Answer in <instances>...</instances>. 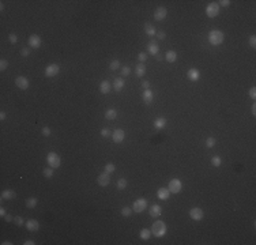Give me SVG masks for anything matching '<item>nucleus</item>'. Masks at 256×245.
<instances>
[{
	"mask_svg": "<svg viewBox=\"0 0 256 245\" xmlns=\"http://www.w3.org/2000/svg\"><path fill=\"white\" fill-rule=\"evenodd\" d=\"M36 206H37L36 198H29V199H26V207H27V208H34Z\"/></svg>",
	"mask_w": 256,
	"mask_h": 245,
	"instance_id": "nucleus-29",
	"label": "nucleus"
},
{
	"mask_svg": "<svg viewBox=\"0 0 256 245\" xmlns=\"http://www.w3.org/2000/svg\"><path fill=\"white\" fill-rule=\"evenodd\" d=\"M151 234L155 237H164L166 234V225L162 221H157L151 226Z\"/></svg>",
	"mask_w": 256,
	"mask_h": 245,
	"instance_id": "nucleus-2",
	"label": "nucleus"
},
{
	"mask_svg": "<svg viewBox=\"0 0 256 245\" xmlns=\"http://www.w3.org/2000/svg\"><path fill=\"white\" fill-rule=\"evenodd\" d=\"M153 98H154V94H153V91L150 89H146L145 91L142 93V100L145 101V103L146 105H150V103L153 102Z\"/></svg>",
	"mask_w": 256,
	"mask_h": 245,
	"instance_id": "nucleus-14",
	"label": "nucleus"
},
{
	"mask_svg": "<svg viewBox=\"0 0 256 245\" xmlns=\"http://www.w3.org/2000/svg\"><path fill=\"white\" fill-rule=\"evenodd\" d=\"M46 162H48V165L50 167L56 169V167H59L61 165V158L56 153H49L46 155Z\"/></svg>",
	"mask_w": 256,
	"mask_h": 245,
	"instance_id": "nucleus-3",
	"label": "nucleus"
},
{
	"mask_svg": "<svg viewBox=\"0 0 256 245\" xmlns=\"http://www.w3.org/2000/svg\"><path fill=\"white\" fill-rule=\"evenodd\" d=\"M26 227H27V230H30V231H37V230L40 229L38 221H36V219H29L27 222H26Z\"/></svg>",
	"mask_w": 256,
	"mask_h": 245,
	"instance_id": "nucleus-18",
	"label": "nucleus"
},
{
	"mask_svg": "<svg viewBox=\"0 0 256 245\" xmlns=\"http://www.w3.org/2000/svg\"><path fill=\"white\" fill-rule=\"evenodd\" d=\"M135 72H136V75H138L139 78L145 76V74H146V65H145L143 63H139L138 65L135 67Z\"/></svg>",
	"mask_w": 256,
	"mask_h": 245,
	"instance_id": "nucleus-22",
	"label": "nucleus"
},
{
	"mask_svg": "<svg viewBox=\"0 0 256 245\" xmlns=\"http://www.w3.org/2000/svg\"><path fill=\"white\" fill-rule=\"evenodd\" d=\"M120 213L123 217H129L132 214V208H129V207H123V208L120 210Z\"/></svg>",
	"mask_w": 256,
	"mask_h": 245,
	"instance_id": "nucleus-33",
	"label": "nucleus"
},
{
	"mask_svg": "<svg viewBox=\"0 0 256 245\" xmlns=\"http://www.w3.org/2000/svg\"><path fill=\"white\" fill-rule=\"evenodd\" d=\"M6 117H7V114H6V112H3V110H1V112H0V120H1V121L6 120Z\"/></svg>",
	"mask_w": 256,
	"mask_h": 245,
	"instance_id": "nucleus-50",
	"label": "nucleus"
},
{
	"mask_svg": "<svg viewBox=\"0 0 256 245\" xmlns=\"http://www.w3.org/2000/svg\"><path fill=\"white\" fill-rule=\"evenodd\" d=\"M187 76H188L189 80L196 82V80H199V78H200V72L198 71L196 68H191V70L187 72Z\"/></svg>",
	"mask_w": 256,
	"mask_h": 245,
	"instance_id": "nucleus-16",
	"label": "nucleus"
},
{
	"mask_svg": "<svg viewBox=\"0 0 256 245\" xmlns=\"http://www.w3.org/2000/svg\"><path fill=\"white\" fill-rule=\"evenodd\" d=\"M183 188V182L178 180V178H173L169 181V185H168V189L172 192V193H178Z\"/></svg>",
	"mask_w": 256,
	"mask_h": 245,
	"instance_id": "nucleus-6",
	"label": "nucleus"
},
{
	"mask_svg": "<svg viewBox=\"0 0 256 245\" xmlns=\"http://www.w3.org/2000/svg\"><path fill=\"white\" fill-rule=\"evenodd\" d=\"M142 87H143L145 90H146V89H150V82H149V80H143V82H142Z\"/></svg>",
	"mask_w": 256,
	"mask_h": 245,
	"instance_id": "nucleus-48",
	"label": "nucleus"
},
{
	"mask_svg": "<svg viewBox=\"0 0 256 245\" xmlns=\"http://www.w3.org/2000/svg\"><path fill=\"white\" fill-rule=\"evenodd\" d=\"M129 74H131V68L128 67V65L121 68V75H123V76H128Z\"/></svg>",
	"mask_w": 256,
	"mask_h": 245,
	"instance_id": "nucleus-37",
	"label": "nucleus"
},
{
	"mask_svg": "<svg viewBox=\"0 0 256 245\" xmlns=\"http://www.w3.org/2000/svg\"><path fill=\"white\" fill-rule=\"evenodd\" d=\"M147 50H149L150 55H153V56H157V55H158V52H160L158 44H157L155 41H150V42L147 44Z\"/></svg>",
	"mask_w": 256,
	"mask_h": 245,
	"instance_id": "nucleus-15",
	"label": "nucleus"
},
{
	"mask_svg": "<svg viewBox=\"0 0 256 245\" xmlns=\"http://www.w3.org/2000/svg\"><path fill=\"white\" fill-rule=\"evenodd\" d=\"M100 91L102 94H108L110 91V83L108 80H102L100 83Z\"/></svg>",
	"mask_w": 256,
	"mask_h": 245,
	"instance_id": "nucleus-23",
	"label": "nucleus"
},
{
	"mask_svg": "<svg viewBox=\"0 0 256 245\" xmlns=\"http://www.w3.org/2000/svg\"><path fill=\"white\" fill-rule=\"evenodd\" d=\"M138 60L140 61V63H143V61L147 60V53H145V52H139L138 55Z\"/></svg>",
	"mask_w": 256,
	"mask_h": 245,
	"instance_id": "nucleus-39",
	"label": "nucleus"
},
{
	"mask_svg": "<svg viewBox=\"0 0 256 245\" xmlns=\"http://www.w3.org/2000/svg\"><path fill=\"white\" fill-rule=\"evenodd\" d=\"M27 42H29V46H30V48H34V49H37V48H40V46H41L42 40H41V37H40V36H37V34H33V36L29 37Z\"/></svg>",
	"mask_w": 256,
	"mask_h": 245,
	"instance_id": "nucleus-8",
	"label": "nucleus"
},
{
	"mask_svg": "<svg viewBox=\"0 0 256 245\" xmlns=\"http://www.w3.org/2000/svg\"><path fill=\"white\" fill-rule=\"evenodd\" d=\"M218 3H219L221 6H224V7H228V6H230V0H221Z\"/></svg>",
	"mask_w": 256,
	"mask_h": 245,
	"instance_id": "nucleus-47",
	"label": "nucleus"
},
{
	"mask_svg": "<svg viewBox=\"0 0 256 245\" xmlns=\"http://www.w3.org/2000/svg\"><path fill=\"white\" fill-rule=\"evenodd\" d=\"M155 59H157V60H162V56H161V55H157Z\"/></svg>",
	"mask_w": 256,
	"mask_h": 245,
	"instance_id": "nucleus-56",
	"label": "nucleus"
},
{
	"mask_svg": "<svg viewBox=\"0 0 256 245\" xmlns=\"http://www.w3.org/2000/svg\"><path fill=\"white\" fill-rule=\"evenodd\" d=\"M29 53H30V49H29V48H23V49L21 50V55H22L23 57L29 56Z\"/></svg>",
	"mask_w": 256,
	"mask_h": 245,
	"instance_id": "nucleus-46",
	"label": "nucleus"
},
{
	"mask_svg": "<svg viewBox=\"0 0 256 245\" xmlns=\"http://www.w3.org/2000/svg\"><path fill=\"white\" fill-rule=\"evenodd\" d=\"M8 41H10L11 44H17L18 42V37L15 36L14 33H11V34H8Z\"/></svg>",
	"mask_w": 256,
	"mask_h": 245,
	"instance_id": "nucleus-40",
	"label": "nucleus"
},
{
	"mask_svg": "<svg viewBox=\"0 0 256 245\" xmlns=\"http://www.w3.org/2000/svg\"><path fill=\"white\" fill-rule=\"evenodd\" d=\"M251 112H252L253 116L256 114V103H253V105H252V108H251Z\"/></svg>",
	"mask_w": 256,
	"mask_h": 245,
	"instance_id": "nucleus-53",
	"label": "nucleus"
},
{
	"mask_svg": "<svg viewBox=\"0 0 256 245\" xmlns=\"http://www.w3.org/2000/svg\"><path fill=\"white\" fill-rule=\"evenodd\" d=\"M59 71H60V67H59V64H49V65H46L45 68V76H48V78H53V76H56L57 74H59Z\"/></svg>",
	"mask_w": 256,
	"mask_h": 245,
	"instance_id": "nucleus-7",
	"label": "nucleus"
},
{
	"mask_svg": "<svg viewBox=\"0 0 256 245\" xmlns=\"http://www.w3.org/2000/svg\"><path fill=\"white\" fill-rule=\"evenodd\" d=\"M15 85H17V87H19L21 90H26L30 86V82H29L27 78H25V76H18V78L15 79Z\"/></svg>",
	"mask_w": 256,
	"mask_h": 245,
	"instance_id": "nucleus-10",
	"label": "nucleus"
},
{
	"mask_svg": "<svg viewBox=\"0 0 256 245\" xmlns=\"http://www.w3.org/2000/svg\"><path fill=\"white\" fill-rule=\"evenodd\" d=\"M145 33H146L147 36H155V27H154L153 25H150V23H145Z\"/></svg>",
	"mask_w": 256,
	"mask_h": 245,
	"instance_id": "nucleus-27",
	"label": "nucleus"
},
{
	"mask_svg": "<svg viewBox=\"0 0 256 245\" xmlns=\"http://www.w3.org/2000/svg\"><path fill=\"white\" fill-rule=\"evenodd\" d=\"M248 44L251 48H256V37L255 36H251L248 40Z\"/></svg>",
	"mask_w": 256,
	"mask_h": 245,
	"instance_id": "nucleus-42",
	"label": "nucleus"
},
{
	"mask_svg": "<svg viewBox=\"0 0 256 245\" xmlns=\"http://www.w3.org/2000/svg\"><path fill=\"white\" fill-rule=\"evenodd\" d=\"M6 208H4V207H1V208H0V215H1V217H6Z\"/></svg>",
	"mask_w": 256,
	"mask_h": 245,
	"instance_id": "nucleus-52",
	"label": "nucleus"
},
{
	"mask_svg": "<svg viewBox=\"0 0 256 245\" xmlns=\"http://www.w3.org/2000/svg\"><path fill=\"white\" fill-rule=\"evenodd\" d=\"M41 134H42L44 136H50V135H52V129H50L49 127H42V129H41Z\"/></svg>",
	"mask_w": 256,
	"mask_h": 245,
	"instance_id": "nucleus-36",
	"label": "nucleus"
},
{
	"mask_svg": "<svg viewBox=\"0 0 256 245\" xmlns=\"http://www.w3.org/2000/svg\"><path fill=\"white\" fill-rule=\"evenodd\" d=\"M215 143H217V139L213 138V136H210V138L206 139V142H204V144H206L207 149H211V147H214L215 146Z\"/></svg>",
	"mask_w": 256,
	"mask_h": 245,
	"instance_id": "nucleus-30",
	"label": "nucleus"
},
{
	"mask_svg": "<svg viewBox=\"0 0 256 245\" xmlns=\"http://www.w3.org/2000/svg\"><path fill=\"white\" fill-rule=\"evenodd\" d=\"M114 169H116V167H114L113 163H106V165H105V172H106V173H109V174L113 173Z\"/></svg>",
	"mask_w": 256,
	"mask_h": 245,
	"instance_id": "nucleus-35",
	"label": "nucleus"
},
{
	"mask_svg": "<svg viewBox=\"0 0 256 245\" xmlns=\"http://www.w3.org/2000/svg\"><path fill=\"white\" fill-rule=\"evenodd\" d=\"M119 67H120V61H119V60H113L112 63L109 64V68H110V70H117Z\"/></svg>",
	"mask_w": 256,
	"mask_h": 245,
	"instance_id": "nucleus-38",
	"label": "nucleus"
},
{
	"mask_svg": "<svg viewBox=\"0 0 256 245\" xmlns=\"http://www.w3.org/2000/svg\"><path fill=\"white\" fill-rule=\"evenodd\" d=\"M165 125H166V119L164 117H158L154 120V127L157 128V129H161V128H164Z\"/></svg>",
	"mask_w": 256,
	"mask_h": 245,
	"instance_id": "nucleus-25",
	"label": "nucleus"
},
{
	"mask_svg": "<svg viewBox=\"0 0 256 245\" xmlns=\"http://www.w3.org/2000/svg\"><path fill=\"white\" fill-rule=\"evenodd\" d=\"M206 14L209 18H215L219 14V4L218 3H210L206 7Z\"/></svg>",
	"mask_w": 256,
	"mask_h": 245,
	"instance_id": "nucleus-5",
	"label": "nucleus"
},
{
	"mask_svg": "<svg viewBox=\"0 0 256 245\" xmlns=\"http://www.w3.org/2000/svg\"><path fill=\"white\" fill-rule=\"evenodd\" d=\"M166 15H168V10L165 7H158L154 11V19L155 21H162V19L166 18Z\"/></svg>",
	"mask_w": 256,
	"mask_h": 245,
	"instance_id": "nucleus-12",
	"label": "nucleus"
},
{
	"mask_svg": "<svg viewBox=\"0 0 256 245\" xmlns=\"http://www.w3.org/2000/svg\"><path fill=\"white\" fill-rule=\"evenodd\" d=\"M165 37H166V34L164 32H158V38L160 40H165Z\"/></svg>",
	"mask_w": 256,
	"mask_h": 245,
	"instance_id": "nucleus-49",
	"label": "nucleus"
},
{
	"mask_svg": "<svg viewBox=\"0 0 256 245\" xmlns=\"http://www.w3.org/2000/svg\"><path fill=\"white\" fill-rule=\"evenodd\" d=\"M110 135H112V132H110L108 128H102V129H101V136H102V138H108V136H110Z\"/></svg>",
	"mask_w": 256,
	"mask_h": 245,
	"instance_id": "nucleus-41",
	"label": "nucleus"
},
{
	"mask_svg": "<svg viewBox=\"0 0 256 245\" xmlns=\"http://www.w3.org/2000/svg\"><path fill=\"white\" fill-rule=\"evenodd\" d=\"M165 59H166V61H169V63H174V61L177 60V53H176L174 50H168L166 55H165Z\"/></svg>",
	"mask_w": 256,
	"mask_h": 245,
	"instance_id": "nucleus-24",
	"label": "nucleus"
},
{
	"mask_svg": "<svg viewBox=\"0 0 256 245\" xmlns=\"http://www.w3.org/2000/svg\"><path fill=\"white\" fill-rule=\"evenodd\" d=\"M124 79L121 78H114V82H113V87L116 91H121L123 90V87H124Z\"/></svg>",
	"mask_w": 256,
	"mask_h": 245,
	"instance_id": "nucleus-21",
	"label": "nucleus"
},
{
	"mask_svg": "<svg viewBox=\"0 0 256 245\" xmlns=\"http://www.w3.org/2000/svg\"><path fill=\"white\" fill-rule=\"evenodd\" d=\"M97 182H98V185H101V187H106V185H109V182H110L109 173H106V172L101 173L100 176L97 177Z\"/></svg>",
	"mask_w": 256,
	"mask_h": 245,
	"instance_id": "nucleus-11",
	"label": "nucleus"
},
{
	"mask_svg": "<svg viewBox=\"0 0 256 245\" xmlns=\"http://www.w3.org/2000/svg\"><path fill=\"white\" fill-rule=\"evenodd\" d=\"M150 234H151V231H150L149 229H142V230H140V233H139V236H140V238H142V240H149Z\"/></svg>",
	"mask_w": 256,
	"mask_h": 245,
	"instance_id": "nucleus-31",
	"label": "nucleus"
},
{
	"mask_svg": "<svg viewBox=\"0 0 256 245\" xmlns=\"http://www.w3.org/2000/svg\"><path fill=\"white\" fill-rule=\"evenodd\" d=\"M211 163H213V166H215V167H218V166H221V163H222V160H221L219 157H213L211 158Z\"/></svg>",
	"mask_w": 256,
	"mask_h": 245,
	"instance_id": "nucleus-34",
	"label": "nucleus"
},
{
	"mask_svg": "<svg viewBox=\"0 0 256 245\" xmlns=\"http://www.w3.org/2000/svg\"><path fill=\"white\" fill-rule=\"evenodd\" d=\"M125 138V134L123 129H116V131L112 132V139H113L114 143H121Z\"/></svg>",
	"mask_w": 256,
	"mask_h": 245,
	"instance_id": "nucleus-13",
	"label": "nucleus"
},
{
	"mask_svg": "<svg viewBox=\"0 0 256 245\" xmlns=\"http://www.w3.org/2000/svg\"><path fill=\"white\" fill-rule=\"evenodd\" d=\"M42 173H44V176H45L46 178H50V177H53V167H45L42 170Z\"/></svg>",
	"mask_w": 256,
	"mask_h": 245,
	"instance_id": "nucleus-32",
	"label": "nucleus"
},
{
	"mask_svg": "<svg viewBox=\"0 0 256 245\" xmlns=\"http://www.w3.org/2000/svg\"><path fill=\"white\" fill-rule=\"evenodd\" d=\"M127 185H128V181H127V178L124 177H121L117 180V189H120V191H123V189L127 188Z\"/></svg>",
	"mask_w": 256,
	"mask_h": 245,
	"instance_id": "nucleus-28",
	"label": "nucleus"
},
{
	"mask_svg": "<svg viewBox=\"0 0 256 245\" xmlns=\"http://www.w3.org/2000/svg\"><path fill=\"white\" fill-rule=\"evenodd\" d=\"M4 219L7 221V222H11V221L14 219V218H12V215H10V214H6V217H4Z\"/></svg>",
	"mask_w": 256,
	"mask_h": 245,
	"instance_id": "nucleus-51",
	"label": "nucleus"
},
{
	"mask_svg": "<svg viewBox=\"0 0 256 245\" xmlns=\"http://www.w3.org/2000/svg\"><path fill=\"white\" fill-rule=\"evenodd\" d=\"M14 222L18 225V226H22V225H23V218H22V217H15L14 218Z\"/></svg>",
	"mask_w": 256,
	"mask_h": 245,
	"instance_id": "nucleus-45",
	"label": "nucleus"
},
{
	"mask_svg": "<svg viewBox=\"0 0 256 245\" xmlns=\"http://www.w3.org/2000/svg\"><path fill=\"white\" fill-rule=\"evenodd\" d=\"M225 40V34L224 32H221V30H211L210 33H209V41H210L211 45H219V44L224 42Z\"/></svg>",
	"mask_w": 256,
	"mask_h": 245,
	"instance_id": "nucleus-1",
	"label": "nucleus"
},
{
	"mask_svg": "<svg viewBox=\"0 0 256 245\" xmlns=\"http://www.w3.org/2000/svg\"><path fill=\"white\" fill-rule=\"evenodd\" d=\"M161 213H162V208H161V206H158V204H153V206H150V217L158 218L161 215Z\"/></svg>",
	"mask_w": 256,
	"mask_h": 245,
	"instance_id": "nucleus-17",
	"label": "nucleus"
},
{
	"mask_svg": "<svg viewBox=\"0 0 256 245\" xmlns=\"http://www.w3.org/2000/svg\"><path fill=\"white\" fill-rule=\"evenodd\" d=\"M147 208V200L143 199V198H139L138 200H135L134 202V204H132V211H135V213H143L145 210Z\"/></svg>",
	"mask_w": 256,
	"mask_h": 245,
	"instance_id": "nucleus-4",
	"label": "nucleus"
},
{
	"mask_svg": "<svg viewBox=\"0 0 256 245\" xmlns=\"http://www.w3.org/2000/svg\"><path fill=\"white\" fill-rule=\"evenodd\" d=\"M17 198V193L11 189H7V191H3L1 192V199L3 200H12Z\"/></svg>",
	"mask_w": 256,
	"mask_h": 245,
	"instance_id": "nucleus-20",
	"label": "nucleus"
},
{
	"mask_svg": "<svg viewBox=\"0 0 256 245\" xmlns=\"http://www.w3.org/2000/svg\"><path fill=\"white\" fill-rule=\"evenodd\" d=\"M189 217L193 221H200L204 217V213H203V210H200L199 207H193V208L189 210Z\"/></svg>",
	"mask_w": 256,
	"mask_h": 245,
	"instance_id": "nucleus-9",
	"label": "nucleus"
},
{
	"mask_svg": "<svg viewBox=\"0 0 256 245\" xmlns=\"http://www.w3.org/2000/svg\"><path fill=\"white\" fill-rule=\"evenodd\" d=\"M169 195H170V191L168 188H160L158 192H157V196H158V199H161V200H168L169 199Z\"/></svg>",
	"mask_w": 256,
	"mask_h": 245,
	"instance_id": "nucleus-19",
	"label": "nucleus"
},
{
	"mask_svg": "<svg viewBox=\"0 0 256 245\" xmlns=\"http://www.w3.org/2000/svg\"><path fill=\"white\" fill-rule=\"evenodd\" d=\"M23 244H25V245H34V244H36V242L33 241V240H27V241H25V242H23Z\"/></svg>",
	"mask_w": 256,
	"mask_h": 245,
	"instance_id": "nucleus-54",
	"label": "nucleus"
},
{
	"mask_svg": "<svg viewBox=\"0 0 256 245\" xmlns=\"http://www.w3.org/2000/svg\"><path fill=\"white\" fill-rule=\"evenodd\" d=\"M8 68V61L7 60H1L0 61V70H1V71H4V70H7Z\"/></svg>",
	"mask_w": 256,
	"mask_h": 245,
	"instance_id": "nucleus-43",
	"label": "nucleus"
},
{
	"mask_svg": "<svg viewBox=\"0 0 256 245\" xmlns=\"http://www.w3.org/2000/svg\"><path fill=\"white\" fill-rule=\"evenodd\" d=\"M116 117H117V110L116 109H108L105 112V119L106 120H114Z\"/></svg>",
	"mask_w": 256,
	"mask_h": 245,
	"instance_id": "nucleus-26",
	"label": "nucleus"
},
{
	"mask_svg": "<svg viewBox=\"0 0 256 245\" xmlns=\"http://www.w3.org/2000/svg\"><path fill=\"white\" fill-rule=\"evenodd\" d=\"M3 245H12V242H10V241H4V242H1Z\"/></svg>",
	"mask_w": 256,
	"mask_h": 245,
	"instance_id": "nucleus-55",
	"label": "nucleus"
},
{
	"mask_svg": "<svg viewBox=\"0 0 256 245\" xmlns=\"http://www.w3.org/2000/svg\"><path fill=\"white\" fill-rule=\"evenodd\" d=\"M249 97H251L252 100L256 98V87H251V89H249Z\"/></svg>",
	"mask_w": 256,
	"mask_h": 245,
	"instance_id": "nucleus-44",
	"label": "nucleus"
}]
</instances>
